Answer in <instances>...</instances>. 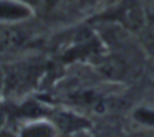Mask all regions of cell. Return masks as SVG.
<instances>
[{
    "label": "cell",
    "mask_w": 154,
    "mask_h": 137,
    "mask_svg": "<svg viewBox=\"0 0 154 137\" xmlns=\"http://www.w3.org/2000/svg\"><path fill=\"white\" fill-rule=\"evenodd\" d=\"M33 7L23 0H0V25H14L28 20Z\"/></svg>",
    "instance_id": "1"
},
{
    "label": "cell",
    "mask_w": 154,
    "mask_h": 137,
    "mask_svg": "<svg viewBox=\"0 0 154 137\" xmlns=\"http://www.w3.org/2000/svg\"><path fill=\"white\" fill-rule=\"evenodd\" d=\"M58 130L53 122L47 119H35L20 129L18 137H57Z\"/></svg>",
    "instance_id": "2"
},
{
    "label": "cell",
    "mask_w": 154,
    "mask_h": 137,
    "mask_svg": "<svg viewBox=\"0 0 154 137\" xmlns=\"http://www.w3.org/2000/svg\"><path fill=\"white\" fill-rule=\"evenodd\" d=\"M23 41V33L10 25H0V51H8L20 46Z\"/></svg>",
    "instance_id": "3"
},
{
    "label": "cell",
    "mask_w": 154,
    "mask_h": 137,
    "mask_svg": "<svg viewBox=\"0 0 154 137\" xmlns=\"http://www.w3.org/2000/svg\"><path fill=\"white\" fill-rule=\"evenodd\" d=\"M134 119L143 126L154 127V109H151V107H137L134 111Z\"/></svg>",
    "instance_id": "4"
},
{
    "label": "cell",
    "mask_w": 154,
    "mask_h": 137,
    "mask_svg": "<svg viewBox=\"0 0 154 137\" xmlns=\"http://www.w3.org/2000/svg\"><path fill=\"white\" fill-rule=\"evenodd\" d=\"M58 2H60V0H45V7H47V8H53Z\"/></svg>",
    "instance_id": "5"
},
{
    "label": "cell",
    "mask_w": 154,
    "mask_h": 137,
    "mask_svg": "<svg viewBox=\"0 0 154 137\" xmlns=\"http://www.w3.org/2000/svg\"><path fill=\"white\" fill-rule=\"evenodd\" d=\"M5 86V76H4V71L0 70V94H2V89Z\"/></svg>",
    "instance_id": "6"
}]
</instances>
